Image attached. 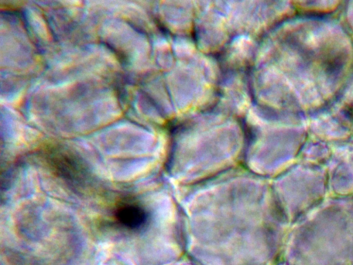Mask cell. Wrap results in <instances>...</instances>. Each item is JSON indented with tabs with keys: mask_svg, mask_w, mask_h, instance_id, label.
I'll use <instances>...</instances> for the list:
<instances>
[{
	"mask_svg": "<svg viewBox=\"0 0 353 265\" xmlns=\"http://www.w3.org/2000/svg\"><path fill=\"white\" fill-rule=\"evenodd\" d=\"M114 215L121 226L130 230L141 228L147 220L146 212L137 204H123L117 208Z\"/></svg>",
	"mask_w": 353,
	"mask_h": 265,
	"instance_id": "cell-1",
	"label": "cell"
}]
</instances>
